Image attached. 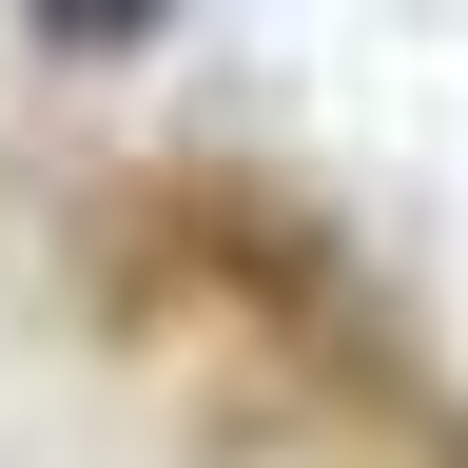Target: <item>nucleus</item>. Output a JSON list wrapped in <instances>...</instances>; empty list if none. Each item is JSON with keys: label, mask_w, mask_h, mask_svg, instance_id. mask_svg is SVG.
I'll return each mask as SVG.
<instances>
[{"label": "nucleus", "mask_w": 468, "mask_h": 468, "mask_svg": "<svg viewBox=\"0 0 468 468\" xmlns=\"http://www.w3.org/2000/svg\"><path fill=\"white\" fill-rule=\"evenodd\" d=\"M20 39L58 58V79H117V58H156V39H176V0H20Z\"/></svg>", "instance_id": "obj_1"}]
</instances>
